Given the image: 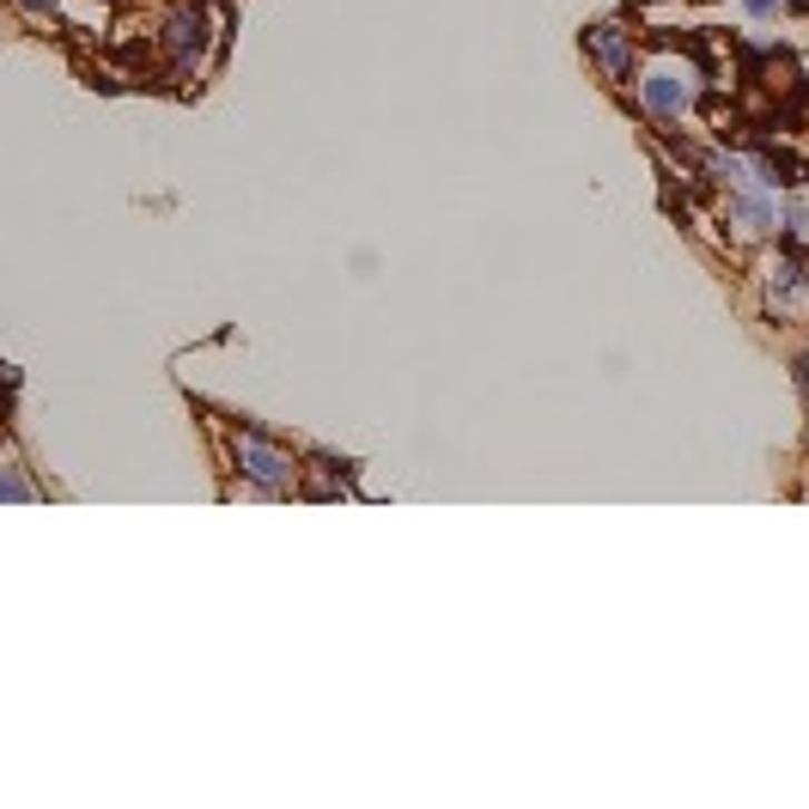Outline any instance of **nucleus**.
Returning a JSON list of instances; mask_svg holds the SVG:
<instances>
[{"label":"nucleus","mask_w":809,"mask_h":809,"mask_svg":"<svg viewBox=\"0 0 809 809\" xmlns=\"http://www.w3.org/2000/svg\"><path fill=\"white\" fill-rule=\"evenodd\" d=\"M231 463H238V475L256 481L263 493H293V487H298L293 456H286L280 445H268V438H256V433H238V438H231Z\"/></svg>","instance_id":"nucleus-1"},{"label":"nucleus","mask_w":809,"mask_h":809,"mask_svg":"<svg viewBox=\"0 0 809 809\" xmlns=\"http://www.w3.org/2000/svg\"><path fill=\"white\" fill-rule=\"evenodd\" d=\"M165 49H171V68L189 73L195 61H201V49H207V12L201 7H177L171 19H165Z\"/></svg>","instance_id":"nucleus-2"},{"label":"nucleus","mask_w":809,"mask_h":809,"mask_svg":"<svg viewBox=\"0 0 809 809\" xmlns=\"http://www.w3.org/2000/svg\"><path fill=\"white\" fill-rule=\"evenodd\" d=\"M584 49H591V61L603 68V80H633V31H621V24H591L584 31Z\"/></svg>","instance_id":"nucleus-3"},{"label":"nucleus","mask_w":809,"mask_h":809,"mask_svg":"<svg viewBox=\"0 0 809 809\" xmlns=\"http://www.w3.org/2000/svg\"><path fill=\"white\" fill-rule=\"evenodd\" d=\"M724 219L737 226V238H767L779 226V201L767 189H737L724 201Z\"/></svg>","instance_id":"nucleus-4"},{"label":"nucleus","mask_w":809,"mask_h":809,"mask_svg":"<svg viewBox=\"0 0 809 809\" xmlns=\"http://www.w3.org/2000/svg\"><path fill=\"white\" fill-rule=\"evenodd\" d=\"M639 91H645V110L663 116V122H675V116L694 103V80H688V73H675V68L645 73V86H639Z\"/></svg>","instance_id":"nucleus-5"},{"label":"nucleus","mask_w":809,"mask_h":809,"mask_svg":"<svg viewBox=\"0 0 809 809\" xmlns=\"http://www.w3.org/2000/svg\"><path fill=\"white\" fill-rule=\"evenodd\" d=\"M803 286H809V274H803V263H798V256H779V263L773 268H767V293H773V305L779 310H786V305H798V298H803Z\"/></svg>","instance_id":"nucleus-6"},{"label":"nucleus","mask_w":809,"mask_h":809,"mask_svg":"<svg viewBox=\"0 0 809 809\" xmlns=\"http://www.w3.org/2000/svg\"><path fill=\"white\" fill-rule=\"evenodd\" d=\"M310 468H317V475L305 481V493H310V500H335V493H342L347 481H354V463H329V456H317Z\"/></svg>","instance_id":"nucleus-7"},{"label":"nucleus","mask_w":809,"mask_h":809,"mask_svg":"<svg viewBox=\"0 0 809 809\" xmlns=\"http://www.w3.org/2000/svg\"><path fill=\"white\" fill-rule=\"evenodd\" d=\"M7 500H31V481H24L19 468H7Z\"/></svg>","instance_id":"nucleus-8"},{"label":"nucleus","mask_w":809,"mask_h":809,"mask_svg":"<svg viewBox=\"0 0 809 809\" xmlns=\"http://www.w3.org/2000/svg\"><path fill=\"white\" fill-rule=\"evenodd\" d=\"M742 7H749V19H773V12L786 7V0H742Z\"/></svg>","instance_id":"nucleus-9"},{"label":"nucleus","mask_w":809,"mask_h":809,"mask_svg":"<svg viewBox=\"0 0 809 809\" xmlns=\"http://www.w3.org/2000/svg\"><path fill=\"white\" fill-rule=\"evenodd\" d=\"M24 12H56V0H19Z\"/></svg>","instance_id":"nucleus-10"},{"label":"nucleus","mask_w":809,"mask_h":809,"mask_svg":"<svg viewBox=\"0 0 809 809\" xmlns=\"http://www.w3.org/2000/svg\"><path fill=\"white\" fill-rule=\"evenodd\" d=\"M798 389H803V396H809V354L798 359Z\"/></svg>","instance_id":"nucleus-11"},{"label":"nucleus","mask_w":809,"mask_h":809,"mask_svg":"<svg viewBox=\"0 0 809 809\" xmlns=\"http://www.w3.org/2000/svg\"><path fill=\"white\" fill-rule=\"evenodd\" d=\"M786 7H791V12H809V0H786Z\"/></svg>","instance_id":"nucleus-12"}]
</instances>
